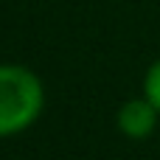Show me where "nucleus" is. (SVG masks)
I'll use <instances>...</instances> for the list:
<instances>
[{
	"instance_id": "nucleus-1",
	"label": "nucleus",
	"mask_w": 160,
	"mask_h": 160,
	"mask_svg": "<svg viewBox=\"0 0 160 160\" xmlns=\"http://www.w3.org/2000/svg\"><path fill=\"white\" fill-rule=\"evenodd\" d=\"M45 104L42 82L20 65H0V138L28 129Z\"/></svg>"
},
{
	"instance_id": "nucleus-2",
	"label": "nucleus",
	"mask_w": 160,
	"mask_h": 160,
	"mask_svg": "<svg viewBox=\"0 0 160 160\" xmlns=\"http://www.w3.org/2000/svg\"><path fill=\"white\" fill-rule=\"evenodd\" d=\"M158 124V110L155 104L143 96V98H135V101H127L121 110H118V129L127 135V138H146Z\"/></svg>"
},
{
	"instance_id": "nucleus-3",
	"label": "nucleus",
	"mask_w": 160,
	"mask_h": 160,
	"mask_svg": "<svg viewBox=\"0 0 160 160\" xmlns=\"http://www.w3.org/2000/svg\"><path fill=\"white\" fill-rule=\"evenodd\" d=\"M143 96L155 104V110L160 112V62H155L146 73V82H143Z\"/></svg>"
}]
</instances>
